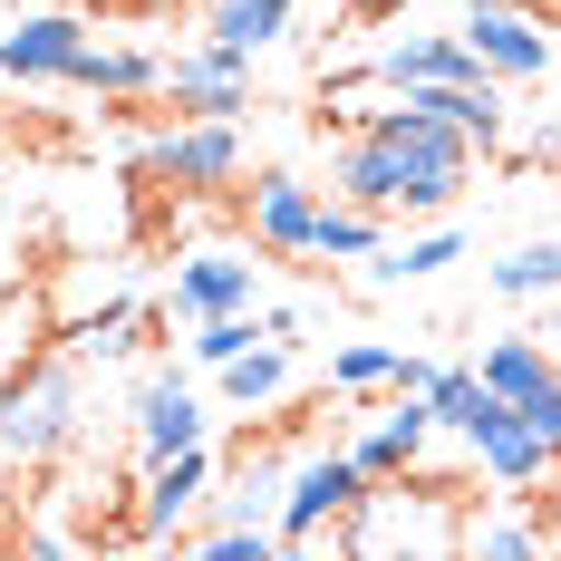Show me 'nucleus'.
I'll return each mask as SVG.
<instances>
[{
  "instance_id": "nucleus-1",
  "label": "nucleus",
  "mask_w": 561,
  "mask_h": 561,
  "mask_svg": "<svg viewBox=\"0 0 561 561\" xmlns=\"http://www.w3.org/2000/svg\"><path fill=\"white\" fill-rule=\"evenodd\" d=\"M474 136H455L446 116L407 107H368L348 126V146L330 156V194L339 204H368V214H455L465 204V184H474Z\"/></svg>"
},
{
  "instance_id": "nucleus-2",
  "label": "nucleus",
  "mask_w": 561,
  "mask_h": 561,
  "mask_svg": "<svg viewBox=\"0 0 561 561\" xmlns=\"http://www.w3.org/2000/svg\"><path fill=\"white\" fill-rule=\"evenodd\" d=\"M78 416H88V378H78V348H30L10 378H0V455L10 465H49L78 446Z\"/></svg>"
},
{
  "instance_id": "nucleus-3",
  "label": "nucleus",
  "mask_w": 561,
  "mask_h": 561,
  "mask_svg": "<svg viewBox=\"0 0 561 561\" xmlns=\"http://www.w3.org/2000/svg\"><path fill=\"white\" fill-rule=\"evenodd\" d=\"M455 484H426L416 465L407 474H378L358 513H348V552H455L465 542V523H455Z\"/></svg>"
},
{
  "instance_id": "nucleus-4",
  "label": "nucleus",
  "mask_w": 561,
  "mask_h": 561,
  "mask_svg": "<svg viewBox=\"0 0 561 561\" xmlns=\"http://www.w3.org/2000/svg\"><path fill=\"white\" fill-rule=\"evenodd\" d=\"M358 494H368V474H358V455L348 446H320L290 465V484H280V523L272 542L290 561H320V552H348V513H358Z\"/></svg>"
},
{
  "instance_id": "nucleus-5",
  "label": "nucleus",
  "mask_w": 561,
  "mask_h": 561,
  "mask_svg": "<svg viewBox=\"0 0 561 561\" xmlns=\"http://www.w3.org/2000/svg\"><path fill=\"white\" fill-rule=\"evenodd\" d=\"M136 184H174V194H224V184H242L232 116H174L165 136L136 156Z\"/></svg>"
},
{
  "instance_id": "nucleus-6",
  "label": "nucleus",
  "mask_w": 561,
  "mask_h": 561,
  "mask_svg": "<svg viewBox=\"0 0 561 561\" xmlns=\"http://www.w3.org/2000/svg\"><path fill=\"white\" fill-rule=\"evenodd\" d=\"M320 184L290 165H262L252 184H242V224H252V242L272 252V262H310V242H320Z\"/></svg>"
},
{
  "instance_id": "nucleus-7",
  "label": "nucleus",
  "mask_w": 561,
  "mask_h": 561,
  "mask_svg": "<svg viewBox=\"0 0 561 561\" xmlns=\"http://www.w3.org/2000/svg\"><path fill=\"white\" fill-rule=\"evenodd\" d=\"M88 20L78 10H30L20 30H0V78L10 88H78V68H88Z\"/></svg>"
},
{
  "instance_id": "nucleus-8",
  "label": "nucleus",
  "mask_w": 561,
  "mask_h": 561,
  "mask_svg": "<svg viewBox=\"0 0 561 561\" xmlns=\"http://www.w3.org/2000/svg\"><path fill=\"white\" fill-rule=\"evenodd\" d=\"M165 116H242L252 107V58L224 49V39H194V49L165 58Z\"/></svg>"
},
{
  "instance_id": "nucleus-9",
  "label": "nucleus",
  "mask_w": 561,
  "mask_h": 561,
  "mask_svg": "<svg viewBox=\"0 0 561 561\" xmlns=\"http://www.w3.org/2000/svg\"><path fill=\"white\" fill-rule=\"evenodd\" d=\"M455 30H465V49L484 58V78H504V88L552 78V39H542V20H533L523 0H474Z\"/></svg>"
},
{
  "instance_id": "nucleus-10",
  "label": "nucleus",
  "mask_w": 561,
  "mask_h": 561,
  "mask_svg": "<svg viewBox=\"0 0 561 561\" xmlns=\"http://www.w3.org/2000/svg\"><path fill=\"white\" fill-rule=\"evenodd\" d=\"M465 455H474V465H484V474H494L504 494H533V484H552V474H561V455L542 446V426H533V416H523L513 397H494V416H484V426L465 436Z\"/></svg>"
},
{
  "instance_id": "nucleus-11",
  "label": "nucleus",
  "mask_w": 561,
  "mask_h": 561,
  "mask_svg": "<svg viewBox=\"0 0 561 561\" xmlns=\"http://www.w3.org/2000/svg\"><path fill=\"white\" fill-rule=\"evenodd\" d=\"M204 484H214V455L204 446L156 455V465H146V494H136V533H146V542H174V533L194 523V504H204Z\"/></svg>"
},
{
  "instance_id": "nucleus-12",
  "label": "nucleus",
  "mask_w": 561,
  "mask_h": 561,
  "mask_svg": "<svg viewBox=\"0 0 561 561\" xmlns=\"http://www.w3.org/2000/svg\"><path fill=\"white\" fill-rule=\"evenodd\" d=\"M446 426H436V407H426V388H397V407H378V426L358 436V474L378 484V474H407V465H426V446H436Z\"/></svg>"
},
{
  "instance_id": "nucleus-13",
  "label": "nucleus",
  "mask_w": 561,
  "mask_h": 561,
  "mask_svg": "<svg viewBox=\"0 0 561 561\" xmlns=\"http://www.w3.org/2000/svg\"><path fill=\"white\" fill-rule=\"evenodd\" d=\"M378 88H436V78H484V58L465 49V30H397L388 49L368 58Z\"/></svg>"
},
{
  "instance_id": "nucleus-14",
  "label": "nucleus",
  "mask_w": 561,
  "mask_h": 561,
  "mask_svg": "<svg viewBox=\"0 0 561 561\" xmlns=\"http://www.w3.org/2000/svg\"><path fill=\"white\" fill-rule=\"evenodd\" d=\"M184 446H204V397L184 388L174 368H156L136 388V455L156 465V455H184Z\"/></svg>"
},
{
  "instance_id": "nucleus-15",
  "label": "nucleus",
  "mask_w": 561,
  "mask_h": 561,
  "mask_svg": "<svg viewBox=\"0 0 561 561\" xmlns=\"http://www.w3.org/2000/svg\"><path fill=\"white\" fill-rule=\"evenodd\" d=\"M174 310H184V320L252 310V262H242V252H194V262L174 272Z\"/></svg>"
},
{
  "instance_id": "nucleus-16",
  "label": "nucleus",
  "mask_w": 561,
  "mask_h": 561,
  "mask_svg": "<svg viewBox=\"0 0 561 561\" xmlns=\"http://www.w3.org/2000/svg\"><path fill=\"white\" fill-rule=\"evenodd\" d=\"M290 10H300V0H214V10H204V39H224V49L262 58L280 30H290Z\"/></svg>"
},
{
  "instance_id": "nucleus-17",
  "label": "nucleus",
  "mask_w": 561,
  "mask_h": 561,
  "mask_svg": "<svg viewBox=\"0 0 561 561\" xmlns=\"http://www.w3.org/2000/svg\"><path fill=\"white\" fill-rule=\"evenodd\" d=\"M214 378H224V397L242 407V416H252V407H272V397L290 388V339H252V348H242V358H224Z\"/></svg>"
},
{
  "instance_id": "nucleus-18",
  "label": "nucleus",
  "mask_w": 561,
  "mask_h": 561,
  "mask_svg": "<svg viewBox=\"0 0 561 561\" xmlns=\"http://www.w3.org/2000/svg\"><path fill=\"white\" fill-rule=\"evenodd\" d=\"M446 262H465V232L436 224V232H416L407 252H368V290H397V280H436Z\"/></svg>"
},
{
  "instance_id": "nucleus-19",
  "label": "nucleus",
  "mask_w": 561,
  "mask_h": 561,
  "mask_svg": "<svg viewBox=\"0 0 561 561\" xmlns=\"http://www.w3.org/2000/svg\"><path fill=\"white\" fill-rule=\"evenodd\" d=\"M474 368H484V388H494V397H513V407H523V397L542 388V378H561V368H552V348H542V339H494V348H484Z\"/></svg>"
},
{
  "instance_id": "nucleus-20",
  "label": "nucleus",
  "mask_w": 561,
  "mask_h": 561,
  "mask_svg": "<svg viewBox=\"0 0 561 561\" xmlns=\"http://www.w3.org/2000/svg\"><path fill=\"white\" fill-rule=\"evenodd\" d=\"M68 348H78V368H88V358H98V368H107V358H136V348H146V310H136V300H107L98 320L68 330Z\"/></svg>"
},
{
  "instance_id": "nucleus-21",
  "label": "nucleus",
  "mask_w": 561,
  "mask_h": 561,
  "mask_svg": "<svg viewBox=\"0 0 561 561\" xmlns=\"http://www.w3.org/2000/svg\"><path fill=\"white\" fill-rule=\"evenodd\" d=\"M426 407H436L446 436H474V426L494 416V388H484V368H436V378H426Z\"/></svg>"
},
{
  "instance_id": "nucleus-22",
  "label": "nucleus",
  "mask_w": 561,
  "mask_h": 561,
  "mask_svg": "<svg viewBox=\"0 0 561 561\" xmlns=\"http://www.w3.org/2000/svg\"><path fill=\"white\" fill-rule=\"evenodd\" d=\"M378 224H388V214H368V204H320V242H310V262H368V252H378Z\"/></svg>"
},
{
  "instance_id": "nucleus-23",
  "label": "nucleus",
  "mask_w": 561,
  "mask_h": 561,
  "mask_svg": "<svg viewBox=\"0 0 561 561\" xmlns=\"http://www.w3.org/2000/svg\"><path fill=\"white\" fill-rule=\"evenodd\" d=\"M494 290H504V300H542V290H552V300H561V232L504 252V262H494Z\"/></svg>"
},
{
  "instance_id": "nucleus-24",
  "label": "nucleus",
  "mask_w": 561,
  "mask_h": 561,
  "mask_svg": "<svg viewBox=\"0 0 561 561\" xmlns=\"http://www.w3.org/2000/svg\"><path fill=\"white\" fill-rule=\"evenodd\" d=\"M397 368H407V348H388V339H348V348H330V388L339 397L397 388Z\"/></svg>"
},
{
  "instance_id": "nucleus-25",
  "label": "nucleus",
  "mask_w": 561,
  "mask_h": 561,
  "mask_svg": "<svg viewBox=\"0 0 561 561\" xmlns=\"http://www.w3.org/2000/svg\"><path fill=\"white\" fill-rule=\"evenodd\" d=\"M252 310H214V320H194V339H184V348H194V368H224V358H242V348H252Z\"/></svg>"
},
{
  "instance_id": "nucleus-26",
  "label": "nucleus",
  "mask_w": 561,
  "mask_h": 561,
  "mask_svg": "<svg viewBox=\"0 0 561 561\" xmlns=\"http://www.w3.org/2000/svg\"><path fill=\"white\" fill-rule=\"evenodd\" d=\"M465 552H484V561H533V552H552V542H542V523H465Z\"/></svg>"
},
{
  "instance_id": "nucleus-27",
  "label": "nucleus",
  "mask_w": 561,
  "mask_h": 561,
  "mask_svg": "<svg viewBox=\"0 0 561 561\" xmlns=\"http://www.w3.org/2000/svg\"><path fill=\"white\" fill-rule=\"evenodd\" d=\"M368 98H388V88H378V68H330V78H320V116H339V126H358Z\"/></svg>"
},
{
  "instance_id": "nucleus-28",
  "label": "nucleus",
  "mask_w": 561,
  "mask_h": 561,
  "mask_svg": "<svg viewBox=\"0 0 561 561\" xmlns=\"http://www.w3.org/2000/svg\"><path fill=\"white\" fill-rule=\"evenodd\" d=\"M194 552H214V561H262V552H280V542H272V523H204V533H194Z\"/></svg>"
},
{
  "instance_id": "nucleus-29",
  "label": "nucleus",
  "mask_w": 561,
  "mask_h": 561,
  "mask_svg": "<svg viewBox=\"0 0 561 561\" xmlns=\"http://www.w3.org/2000/svg\"><path fill=\"white\" fill-rule=\"evenodd\" d=\"M523 416H533V426H542V446L561 455V378H542V388L523 397Z\"/></svg>"
},
{
  "instance_id": "nucleus-30",
  "label": "nucleus",
  "mask_w": 561,
  "mask_h": 561,
  "mask_svg": "<svg viewBox=\"0 0 561 561\" xmlns=\"http://www.w3.org/2000/svg\"><path fill=\"white\" fill-rule=\"evenodd\" d=\"M533 494H542V484H533ZM542 504H552V523H542V542H561V494H542Z\"/></svg>"
},
{
  "instance_id": "nucleus-31",
  "label": "nucleus",
  "mask_w": 561,
  "mask_h": 561,
  "mask_svg": "<svg viewBox=\"0 0 561 561\" xmlns=\"http://www.w3.org/2000/svg\"><path fill=\"white\" fill-rule=\"evenodd\" d=\"M446 10H455V20H465V10H474V0H446Z\"/></svg>"
},
{
  "instance_id": "nucleus-32",
  "label": "nucleus",
  "mask_w": 561,
  "mask_h": 561,
  "mask_svg": "<svg viewBox=\"0 0 561 561\" xmlns=\"http://www.w3.org/2000/svg\"><path fill=\"white\" fill-rule=\"evenodd\" d=\"M552 339H561V320H552Z\"/></svg>"
}]
</instances>
